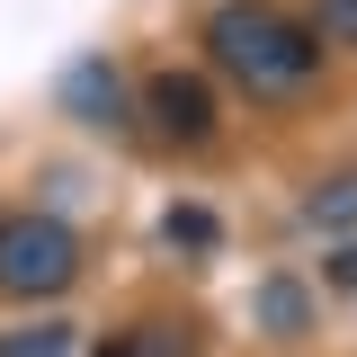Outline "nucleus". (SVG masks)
I'll use <instances>...</instances> for the list:
<instances>
[{"label": "nucleus", "instance_id": "1", "mask_svg": "<svg viewBox=\"0 0 357 357\" xmlns=\"http://www.w3.org/2000/svg\"><path fill=\"white\" fill-rule=\"evenodd\" d=\"M206 54H215V72L232 89H250V98H304L321 81V36L295 27V18H277L268 0H223L215 18H206Z\"/></svg>", "mask_w": 357, "mask_h": 357}, {"label": "nucleus", "instance_id": "2", "mask_svg": "<svg viewBox=\"0 0 357 357\" xmlns=\"http://www.w3.org/2000/svg\"><path fill=\"white\" fill-rule=\"evenodd\" d=\"M72 277H81V232L63 215H9L0 223V295L54 304Z\"/></svg>", "mask_w": 357, "mask_h": 357}, {"label": "nucleus", "instance_id": "3", "mask_svg": "<svg viewBox=\"0 0 357 357\" xmlns=\"http://www.w3.org/2000/svg\"><path fill=\"white\" fill-rule=\"evenodd\" d=\"M143 116L170 134V143H215V126H223V98H215V81L206 72H152L143 81Z\"/></svg>", "mask_w": 357, "mask_h": 357}, {"label": "nucleus", "instance_id": "4", "mask_svg": "<svg viewBox=\"0 0 357 357\" xmlns=\"http://www.w3.org/2000/svg\"><path fill=\"white\" fill-rule=\"evenodd\" d=\"M63 116L72 126H126V72L107 63V54H81L72 72H63Z\"/></svg>", "mask_w": 357, "mask_h": 357}, {"label": "nucleus", "instance_id": "5", "mask_svg": "<svg viewBox=\"0 0 357 357\" xmlns=\"http://www.w3.org/2000/svg\"><path fill=\"white\" fill-rule=\"evenodd\" d=\"M250 331H268V340H304V331H312L304 277H259V286H250Z\"/></svg>", "mask_w": 357, "mask_h": 357}, {"label": "nucleus", "instance_id": "6", "mask_svg": "<svg viewBox=\"0 0 357 357\" xmlns=\"http://www.w3.org/2000/svg\"><path fill=\"white\" fill-rule=\"evenodd\" d=\"M304 223L331 232V241H357V170H340L331 188H312V197H304Z\"/></svg>", "mask_w": 357, "mask_h": 357}, {"label": "nucleus", "instance_id": "7", "mask_svg": "<svg viewBox=\"0 0 357 357\" xmlns=\"http://www.w3.org/2000/svg\"><path fill=\"white\" fill-rule=\"evenodd\" d=\"M197 340L188 331H170V321H134V331H107L89 357H188Z\"/></svg>", "mask_w": 357, "mask_h": 357}, {"label": "nucleus", "instance_id": "8", "mask_svg": "<svg viewBox=\"0 0 357 357\" xmlns=\"http://www.w3.org/2000/svg\"><path fill=\"white\" fill-rule=\"evenodd\" d=\"M161 241H170V250H188V259H206V250L223 241V223L206 215V206H170V215H161Z\"/></svg>", "mask_w": 357, "mask_h": 357}, {"label": "nucleus", "instance_id": "9", "mask_svg": "<svg viewBox=\"0 0 357 357\" xmlns=\"http://www.w3.org/2000/svg\"><path fill=\"white\" fill-rule=\"evenodd\" d=\"M0 357H72V321H36V331H9Z\"/></svg>", "mask_w": 357, "mask_h": 357}, {"label": "nucleus", "instance_id": "10", "mask_svg": "<svg viewBox=\"0 0 357 357\" xmlns=\"http://www.w3.org/2000/svg\"><path fill=\"white\" fill-rule=\"evenodd\" d=\"M312 36L340 45V54H357V0H312Z\"/></svg>", "mask_w": 357, "mask_h": 357}, {"label": "nucleus", "instance_id": "11", "mask_svg": "<svg viewBox=\"0 0 357 357\" xmlns=\"http://www.w3.org/2000/svg\"><path fill=\"white\" fill-rule=\"evenodd\" d=\"M331 286H349V295H357V241H340V250H331Z\"/></svg>", "mask_w": 357, "mask_h": 357}]
</instances>
